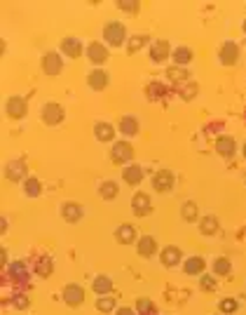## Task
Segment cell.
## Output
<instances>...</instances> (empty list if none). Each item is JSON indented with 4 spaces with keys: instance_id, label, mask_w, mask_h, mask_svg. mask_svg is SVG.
<instances>
[{
    "instance_id": "7a4b0ae2",
    "label": "cell",
    "mask_w": 246,
    "mask_h": 315,
    "mask_svg": "<svg viewBox=\"0 0 246 315\" xmlns=\"http://www.w3.org/2000/svg\"><path fill=\"white\" fill-rule=\"evenodd\" d=\"M173 174L169 172V170H160V172L152 176V188L157 191V193H169L173 188Z\"/></svg>"
},
{
    "instance_id": "7402d4cb",
    "label": "cell",
    "mask_w": 246,
    "mask_h": 315,
    "mask_svg": "<svg viewBox=\"0 0 246 315\" xmlns=\"http://www.w3.org/2000/svg\"><path fill=\"white\" fill-rule=\"evenodd\" d=\"M120 132L127 134V137L136 134V132H139V120L134 118V115H124V118L120 120Z\"/></svg>"
},
{
    "instance_id": "f35d334b",
    "label": "cell",
    "mask_w": 246,
    "mask_h": 315,
    "mask_svg": "<svg viewBox=\"0 0 246 315\" xmlns=\"http://www.w3.org/2000/svg\"><path fill=\"white\" fill-rule=\"evenodd\" d=\"M12 273H14V275H26V266H24V263H14V266H12Z\"/></svg>"
},
{
    "instance_id": "ffe728a7",
    "label": "cell",
    "mask_w": 246,
    "mask_h": 315,
    "mask_svg": "<svg viewBox=\"0 0 246 315\" xmlns=\"http://www.w3.org/2000/svg\"><path fill=\"white\" fill-rule=\"evenodd\" d=\"M181 261V250L178 247H164L162 250V263L167 266V268H172Z\"/></svg>"
},
{
    "instance_id": "5bb4252c",
    "label": "cell",
    "mask_w": 246,
    "mask_h": 315,
    "mask_svg": "<svg viewBox=\"0 0 246 315\" xmlns=\"http://www.w3.org/2000/svg\"><path fill=\"white\" fill-rule=\"evenodd\" d=\"M115 238H118V242H122V245H131V242L136 240V229H134L131 224H122V226L115 230Z\"/></svg>"
},
{
    "instance_id": "5b68a950",
    "label": "cell",
    "mask_w": 246,
    "mask_h": 315,
    "mask_svg": "<svg viewBox=\"0 0 246 315\" xmlns=\"http://www.w3.org/2000/svg\"><path fill=\"white\" fill-rule=\"evenodd\" d=\"M61 68H64V61H61V57L56 55V52H47V55L43 57V71L47 76L61 73Z\"/></svg>"
},
{
    "instance_id": "d4e9b609",
    "label": "cell",
    "mask_w": 246,
    "mask_h": 315,
    "mask_svg": "<svg viewBox=\"0 0 246 315\" xmlns=\"http://www.w3.org/2000/svg\"><path fill=\"white\" fill-rule=\"evenodd\" d=\"M167 76L172 83H183V80H188L190 78V71H185L183 66H172L169 71H167Z\"/></svg>"
},
{
    "instance_id": "603a6c76",
    "label": "cell",
    "mask_w": 246,
    "mask_h": 315,
    "mask_svg": "<svg viewBox=\"0 0 246 315\" xmlns=\"http://www.w3.org/2000/svg\"><path fill=\"white\" fill-rule=\"evenodd\" d=\"M199 230H202V235H214L216 230H218V219L214 214H206V217L199 221Z\"/></svg>"
},
{
    "instance_id": "44dd1931",
    "label": "cell",
    "mask_w": 246,
    "mask_h": 315,
    "mask_svg": "<svg viewBox=\"0 0 246 315\" xmlns=\"http://www.w3.org/2000/svg\"><path fill=\"white\" fill-rule=\"evenodd\" d=\"M94 134H97L98 142H110V139L115 137V127H113V125H108V122H97Z\"/></svg>"
},
{
    "instance_id": "ac0fdd59",
    "label": "cell",
    "mask_w": 246,
    "mask_h": 315,
    "mask_svg": "<svg viewBox=\"0 0 246 315\" xmlns=\"http://www.w3.org/2000/svg\"><path fill=\"white\" fill-rule=\"evenodd\" d=\"M157 252V242H155V238L152 235H143V238L139 240V254L141 257H152Z\"/></svg>"
},
{
    "instance_id": "cb8c5ba5",
    "label": "cell",
    "mask_w": 246,
    "mask_h": 315,
    "mask_svg": "<svg viewBox=\"0 0 246 315\" xmlns=\"http://www.w3.org/2000/svg\"><path fill=\"white\" fill-rule=\"evenodd\" d=\"M204 271V259L202 257H193V259L185 261V273L188 275H199Z\"/></svg>"
},
{
    "instance_id": "8992f818",
    "label": "cell",
    "mask_w": 246,
    "mask_h": 315,
    "mask_svg": "<svg viewBox=\"0 0 246 315\" xmlns=\"http://www.w3.org/2000/svg\"><path fill=\"white\" fill-rule=\"evenodd\" d=\"M131 209L136 217H146L150 209H152V202H150V196L148 193H136L134 200H131Z\"/></svg>"
},
{
    "instance_id": "836d02e7",
    "label": "cell",
    "mask_w": 246,
    "mask_h": 315,
    "mask_svg": "<svg viewBox=\"0 0 246 315\" xmlns=\"http://www.w3.org/2000/svg\"><path fill=\"white\" fill-rule=\"evenodd\" d=\"M136 311H139L141 315H152V313H155V306H152V301H148V299H139Z\"/></svg>"
},
{
    "instance_id": "f6af8a7d",
    "label": "cell",
    "mask_w": 246,
    "mask_h": 315,
    "mask_svg": "<svg viewBox=\"0 0 246 315\" xmlns=\"http://www.w3.org/2000/svg\"><path fill=\"white\" fill-rule=\"evenodd\" d=\"M244 181H246V174H244Z\"/></svg>"
},
{
    "instance_id": "f1b7e54d",
    "label": "cell",
    "mask_w": 246,
    "mask_h": 315,
    "mask_svg": "<svg viewBox=\"0 0 246 315\" xmlns=\"http://www.w3.org/2000/svg\"><path fill=\"white\" fill-rule=\"evenodd\" d=\"M24 191H26V196L38 198L40 193H43V186H40L38 179H26V181H24Z\"/></svg>"
},
{
    "instance_id": "52a82bcc",
    "label": "cell",
    "mask_w": 246,
    "mask_h": 315,
    "mask_svg": "<svg viewBox=\"0 0 246 315\" xmlns=\"http://www.w3.org/2000/svg\"><path fill=\"white\" fill-rule=\"evenodd\" d=\"M64 301L68 306H80L85 301V289L80 285H68L64 289Z\"/></svg>"
},
{
    "instance_id": "ba28073f",
    "label": "cell",
    "mask_w": 246,
    "mask_h": 315,
    "mask_svg": "<svg viewBox=\"0 0 246 315\" xmlns=\"http://www.w3.org/2000/svg\"><path fill=\"white\" fill-rule=\"evenodd\" d=\"M221 64H225V66H235L237 64V59H239V47H237L232 40L230 43H225L223 47H221Z\"/></svg>"
},
{
    "instance_id": "4dcf8cb0",
    "label": "cell",
    "mask_w": 246,
    "mask_h": 315,
    "mask_svg": "<svg viewBox=\"0 0 246 315\" xmlns=\"http://www.w3.org/2000/svg\"><path fill=\"white\" fill-rule=\"evenodd\" d=\"M97 308L101 313H110L115 308V296H101V299H97Z\"/></svg>"
},
{
    "instance_id": "8fae6325",
    "label": "cell",
    "mask_w": 246,
    "mask_h": 315,
    "mask_svg": "<svg viewBox=\"0 0 246 315\" xmlns=\"http://www.w3.org/2000/svg\"><path fill=\"white\" fill-rule=\"evenodd\" d=\"M172 52V47L167 40H157V43H152V50H150V59L152 61H164L167 57Z\"/></svg>"
},
{
    "instance_id": "9c48e42d",
    "label": "cell",
    "mask_w": 246,
    "mask_h": 315,
    "mask_svg": "<svg viewBox=\"0 0 246 315\" xmlns=\"http://www.w3.org/2000/svg\"><path fill=\"white\" fill-rule=\"evenodd\" d=\"M43 120L47 125H59L64 120V109L59 104H47L43 109Z\"/></svg>"
},
{
    "instance_id": "4316f807",
    "label": "cell",
    "mask_w": 246,
    "mask_h": 315,
    "mask_svg": "<svg viewBox=\"0 0 246 315\" xmlns=\"http://www.w3.org/2000/svg\"><path fill=\"white\" fill-rule=\"evenodd\" d=\"M110 289H113V280L108 275H98L97 280H94V292L97 294H108Z\"/></svg>"
},
{
    "instance_id": "7c38bea8",
    "label": "cell",
    "mask_w": 246,
    "mask_h": 315,
    "mask_svg": "<svg viewBox=\"0 0 246 315\" xmlns=\"http://www.w3.org/2000/svg\"><path fill=\"white\" fill-rule=\"evenodd\" d=\"M5 176H7L10 181H14V184H19L24 176H26V165L17 163V160H14V163H10V165H7V170H5Z\"/></svg>"
},
{
    "instance_id": "1f68e13d",
    "label": "cell",
    "mask_w": 246,
    "mask_h": 315,
    "mask_svg": "<svg viewBox=\"0 0 246 315\" xmlns=\"http://www.w3.org/2000/svg\"><path fill=\"white\" fill-rule=\"evenodd\" d=\"M148 40H150L148 35H134V38L129 40V52H131V55H134V52H139V50L148 43Z\"/></svg>"
},
{
    "instance_id": "6da1fadb",
    "label": "cell",
    "mask_w": 246,
    "mask_h": 315,
    "mask_svg": "<svg viewBox=\"0 0 246 315\" xmlns=\"http://www.w3.org/2000/svg\"><path fill=\"white\" fill-rule=\"evenodd\" d=\"M103 38H106V43H110L113 47H120V45L124 43V26L120 22H108L103 26Z\"/></svg>"
},
{
    "instance_id": "83f0119b",
    "label": "cell",
    "mask_w": 246,
    "mask_h": 315,
    "mask_svg": "<svg viewBox=\"0 0 246 315\" xmlns=\"http://www.w3.org/2000/svg\"><path fill=\"white\" fill-rule=\"evenodd\" d=\"M173 59H176L178 66L190 64V61H193V50H190V47H178V50L173 52Z\"/></svg>"
},
{
    "instance_id": "ab89813d",
    "label": "cell",
    "mask_w": 246,
    "mask_h": 315,
    "mask_svg": "<svg viewBox=\"0 0 246 315\" xmlns=\"http://www.w3.org/2000/svg\"><path fill=\"white\" fill-rule=\"evenodd\" d=\"M195 94H197V85H190V87H188V92H183V97H185V99H193Z\"/></svg>"
},
{
    "instance_id": "7bdbcfd3",
    "label": "cell",
    "mask_w": 246,
    "mask_h": 315,
    "mask_svg": "<svg viewBox=\"0 0 246 315\" xmlns=\"http://www.w3.org/2000/svg\"><path fill=\"white\" fill-rule=\"evenodd\" d=\"M244 158H246V146H244Z\"/></svg>"
},
{
    "instance_id": "8d00e7d4",
    "label": "cell",
    "mask_w": 246,
    "mask_h": 315,
    "mask_svg": "<svg viewBox=\"0 0 246 315\" xmlns=\"http://www.w3.org/2000/svg\"><path fill=\"white\" fill-rule=\"evenodd\" d=\"M202 289H209V292H214V289H216V280H214V278L204 275V278H202Z\"/></svg>"
},
{
    "instance_id": "30bf717a",
    "label": "cell",
    "mask_w": 246,
    "mask_h": 315,
    "mask_svg": "<svg viewBox=\"0 0 246 315\" xmlns=\"http://www.w3.org/2000/svg\"><path fill=\"white\" fill-rule=\"evenodd\" d=\"M61 214H64V219L68 224H77L85 212H82V207L77 205V202H66V205L61 207Z\"/></svg>"
},
{
    "instance_id": "484cf974",
    "label": "cell",
    "mask_w": 246,
    "mask_h": 315,
    "mask_svg": "<svg viewBox=\"0 0 246 315\" xmlns=\"http://www.w3.org/2000/svg\"><path fill=\"white\" fill-rule=\"evenodd\" d=\"M118 193H120V188L115 181H103V184H101V198H103V200H115Z\"/></svg>"
},
{
    "instance_id": "e0dca14e",
    "label": "cell",
    "mask_w": 246,
    "mask_h": 315,
    "mask_svg": "<svg viewBox=\"0 0 246 315\" xmlns=\"http://www.w3.org/2000/svg\"><path fill=\"white\" fill-rule=\"evenodd\" d=\"M61 52H66L71 59H77V57L82 55V43L77 38H66L64 43H61Z\"/></svg>"
},
{
    "instance_id": "ee69618b",
    "label": "cell",
    "mask_w": 246,
    "mask_h": 315,
    "mask_svg": "<svg viewBox=\"0 0 246 315\" xmlns=\"http://www.w3.org/2000/svg\"><path fill=\"white\" fill-rule=\"evenodd\" d=\"M244 31H246V22H244Z\"/></svg>"
},
{
    "instance_id": "9a60e30c",
    "label": "cell",
    "mask_w": 246,
    "mask_h": 315,
    "mask_svg": "<svg viewBox=\"0 0 246 315\" xmlns=\"http://www.w3.org/2000/svg\"><path fill=\"white\" fill-rule=\"evenodd\" d=\"M87 57H89L94 64H103V61L108 59V50L101 43H92L89 47H87Z\"/></svg>"
},
{
    "instance_id": "d590c367",
    "label": "cell",
    "mask_w": 246,
    "mask_h": 315,
    "mask_svg": "<svg viewBox=\"0 0 246 315\" xmlns=\"http://www.w3.org/2000/svg\"><path fill=\"white\" fill-rule=\"evenodd\" d=\"M221 311H223L225 315L235 313V311H237V301H235V299H223V301H221Z\"/></svg>"
},
{
    "instance_id": "2e32d148",
    "label": "cell",
    "mask_w": 246,
    "mask_h": 315,
    "mask_svg": "<svg viewBox=\"0 0 246 315\" xmlns=\"http://www.w3.org/2000/svg\"><path fill=\"white\" fill-rule=\"evenodd\" d=\"M122 179L129 186H136L143 181V170H141L139 165H129V167H124V172H122Z\"/></svg>"
},
{
    "instance_id": "60d3db41",
    "label": "cell",
    "mask_w": 246,
    "mask_h": 315,
    "mask_svg": "<svg viewBox=\"0 0 246 315\" xmlns=\"http://www.w3.org/2000/svg\"><path fill=\"white\" fill-rule=\"evenodd\" d=\"M14 306H17V308H26V306H28V299H17Z\"/></svg>"
},
{
    "instance_id": "74e56055",
    "label": "cell",
    "mask_w": 246,
    "mask_h": 315,
    "mask_svg": "<svg viewBox=\"0 0 246 315\" xmlns=\"http://www.w3.org/2000/svg\"><path fill=\"white\" fill-rule=\"evenodd\" d=\"M120 10H127V12H139V2H120Z\"/></svg>"
},
{
    "instance_id": "b9f144b4",
    "label": "cell",
    "mask_w": 246,
    "mask_h": 315,
    "mask_svg": "<svg viewBox=\"0 0 246 315\" xmlns=\"http://www.w3.org/2000/svg\"><path fill=\"white\" fill-rule=\"evenodd\" d=\"M118 315H134V311H131V308H120Z\"/></svg>"
},
{
    "instance_id": "f546056e",
    "label": "cell",
    "mask_w": 246,
    "mask_h": 315,
    "mask_svg": "<svg viewBox=\"0 0 246 315\" xmlns=\"http://www.w3.org/2000/svg\"><path fill=\"white\" fill-rule=\"evenodd\" d=\"M197 205L195 202H183V207H181V217H183V221H197Z\"/></svg>"
},
{
    "instance_id": "d6a6232c",
    "label": "cell",
    "mask_w": 246,
    "mask_h": 315,
    "mask_svg": "<svg viewBox=\"0 0 246 315\" xmlns=\"http://www.w3.org/2000/svg\"><path fill=\"white\" fill-rule=\"evenodd\" d=\"M214 271H216V275H227V273L232 271V263H230L227 259H216Z\"/></svg>"
},
{
    "instance_id": "e575fe53",
    "label": "cell",
    "mask_w": 246,
    "mask_h": 315,
    "mask_svg": "<svg viewBox=\"0 0 246 315\" xmlns=\"http://www.w3.org/2000/svg\"><path fill=\"white\" fill-rule=\"evenodd\" d=\"M49 273H52V259L45 257V259H40V263H38V275H40V278H47Z\"/></svg>"
},
{
    "instance_id": "3957f363",
    "label": "cell",
    "mask_w": 246,
    "mask_h": 315,
    "mask_svg": "<svg viewBox=\"0 0 246 315\" xmlns=\"http://www.w3.org/2000/svg\"><path fill=\"white\" fill-rule=\"evenodd\" d=\"M5 109H7V115H10V118L19 120L28 113V101L22 99V97H10L7 99V104H5Z\"/></svg>"
},
{
    "instance_id": "4fadbf2b",
    "label": "cell",
    "mask_w": 246,
    "mask_h": 315,
    "mask_svg": "<svg viewBox=\"0 0 246 315\" xmlns=\"http://www.w3.org/2000/svg\"><path fill=\"white\" fill-rule=\"evenodd\" d=\"M87 83H89V87H92V89H106L108 73H106V71H101V68H97V71H92V73L87 76Z\"/></svg>"
},
{
    "instance_id": "d6986e66",
    "label": "cell",
    "mask_w": 246,
    "mask_h": 315,
    "mask_svg": "<svg viewBox=\"0 0 246 315\" xmlns=\"http://www.w3.org/2000/svg\"><path fill=\"white\" fill-rule=\"evenodd\" d=\"M216 148H218V153H221L223 158H232V155H235V139H232V137H221V139L216 142Z\"/></svg>"
},
{
    "instance_id": "277c9868",
    "label": "cell",
    "mask_w": 246,
    "mask_h": 315,
    "mask_svg": "<svg viewBox=\"0 0 246 315\" xmlns=\"http://www.w3.org/2000/svg\"><path fill=\"white\" fill-rule=\"evenodd\" d=\"M113 163L115 165H122V163H129L131 158H134V148L129 146L127 142H118L115 146H113Z\"/></svg>"
}]
</instances>
